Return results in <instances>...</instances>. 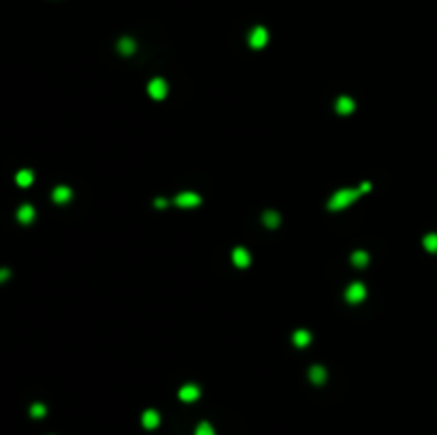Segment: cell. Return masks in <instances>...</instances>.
Listing matches in <instances>:
<instances>
[{"label": "cell", "instance_id": "277c9868", "mask_svg": "<svg viewBox=\"0 0 437 435\" xmlns=\"http://www.w3.org/2000/svg\"><path fill=\"white\" fill-rule=\"evenodd\" d=\"M147 94H149L154 100H162V98L168 94V83H166L162 77H154V79L147 83Z\"/></svg>", "mask_w": 437, "mask_h": 435}, {"label": "cell", "instance_id": "4fadbf2b", "mask_svg": "<svg viewBox=\"0 0 437 435\" xmlns=\"http://www.w3.org/2000/svg\"><path fill=\"white\" fill-rule=\"evenodd\" d=\"M309 341H312V333H309V331H305V329L294 331V335H292V343L297 346V348H305V346H309Z\"/></svg>", "mask_w": 437, "mask_h": 435}, {"label": "cell", "instance_id": "7a4b0ae2", "mask_svg": "<svg viewBox=\"0 0 437 435\" xmlns=\"http://www.w3.org/2000/svg\"><path fill=\"white\" fill-rule=\"evenodd\" d=\"M248 43H250L252 49H262L267 43H269V32H267V28H264V26L252 28V32H250V37H248Z\"/></svg>", "mask_w": 437, "mask_h": 435}, {"label": "cell", "instance_id": "9c48e42d", "mask_svg": "<svg viewBox=\"0 0 437 435\" xmlns=\"http://www.w3.org/2000/svg\"><path fill=\"white\" fill-rule=\"evenodd\" d=\"M51 198L58 203V205H64V203H68L73 198V190H70L68 186H55L53 192H51Z\"/></svg>", "mask_w": 437, "mask_h": 435}, {"label": "cell", "instance_id": "5bb4252c", "mask_svg": "<svg viewBox=\"0 0 437 435\" xmlns=\"http://www.w3.org/2000/svg\"><path fill=\"white\" fill-rule=\"evenodd\" d=\"M350 263L354 265L356 269L367 267V265H369V254L365 252V250H356V252H352V256H350Z\"/></svg>", "mask_w": 437, "mask_h": 435}, {"label": "cell", "instance_id": "e0dca14e", "mask_svg": "<svg viewBox=\"0 0 437 435\" xmlns=\"http://www.w3.org/2000/svg\"><path fill=\"white\" fill-rule=\"evenodd\" d=\"M262 222L267 228H277L279 226V213L277 211H264L262 213Z\"/></svg>", "mask_w": 437, "mask_h": 435}, {"label": "cell", "instance_id": "ffe728a7", "mask_svg": "<svg viewBox=\"0 0 437 435\" xmlns=\"http://www.w3.org/2000/svg\"><path fill=\"white\" fill-rule=\"evenodd\" d=\"M194 435H216V431H214V427H211L209 423H201L199 427H196Z\"/></svg>", "mask_w": 437, "mask_h": 435}, {"label": "cell", "instance_id": "44dd1931", "mask_svg": "<svg viewBox=\"0 0 437 435\" xmlns=\"http://www.w3.org/2000/svg\"><path fill=\"white\" fill-rule=\"evenodd\" d=\"M9 275H11L9 269H0V284H3L5 280H9Z\"/></svg>", "mask_w": 437, "mask_h": 435}, {"label": "cell", "instance_id": "8fae6325", "mask_svg": "<svg viewBox=\"0 0 437 435\" xmlns=\"http://www.w3.org/2000/svg\"><path fill=\"white\" fill-rule=\"evenodd\" d=\"M309 380H312V384H316V386H322L327 382V369L322 365H312L309 367Z\"/></svg>", "mask_w": 437, "mask_h": 435}, {"label": "cell", "instance_id": "52a82bcc", "mask_svg": "<svg viewBox=\"0 0 437 435\" xmlns=\"http://www.w3.org/2000/svg\"><path fill=\"white\" fill-rule=\"evenodd\" d=\"M201 397V388L196 386V384H184L179 388V399L181 401H186V403H192Z\"/></svg>", "mask_w": 437, "mask_h": 435}, {"label": "cell", "instance_id": "30bf717a", "mask_svg": "<svg viewBox=\"0 0 437 435\" xmlns=\"http://www.w3.org/2000/svg\"><path fill=\"white\" fill-rule=\"evenodd\" d=\"M141 423H143V427L145 429H149V431H154L158 425H160V414L156 412V410H145L143 412V416H141Z\"/></svg>", "mask_w": 437, "mask_h": 435}, {"label": "cell", "instance_id": "2e32d148", "mask_svg": "<svg viewBox=\"0 0 437 435\" xmlns=\"http://www.w3.org/2000/svg\"><path fill=\"white\" fill-rule=\"evenodd\" d=\"M15 182H17V186H22V188H28V186H32V182H34V173L30 171V169H22L17 175H15Z\"/></svg>", "mask_w": 437, "mask_h": 435}, {"label": "cell", "instance_id": "3957f363", "mask_svg": "<svg viewBox=\"0 0 437 435\" xmlns=\"http://www.w3.org/2000/svg\"><path fill=\"white\" fill-rule=\"evenodd\" d=\"M365 297H367V288H365L363 282H354L350 284L348 290H346V301L352 303V305H356V303H363Z\"/></svg>", "mask_w": 437, "mask_h": 435}, {"label": "cell", "instance_id": "ba28073f", "mask_svg": "<svg viewBox=\"0 0 437 435\" xmlns=\"http://www.w3.org/2000/svg\"><path fill=\"white\" fill-rule=\"evenodd\" d=\"M354 109H356V103H354V100H352L350 96H339V98H337L335 111L339 113V115H350Z\"/></svg>", "mask_w": 437, "mask_h": 435}, {"label": "cell", "instance_id": "ac0fdd59", "mask_svg": "<svg viewBox=\"0 0 437 435\" xmlns=\"http://www.w3.org/2000/svg\"><path fill=\"white\" fill-rule=\"evenodd\" d=\"M422 245H425V250H427V252L437 254V233H429V235H425V239H422Z\"/></svg>", "mask_w": 437, "mask_h": 435}, {"label": "cell", "instance_id": "7402d4cb", "mask_svg": "<svg viewBox=\"0 0 437 435\" xmlns=\"http://www.w3.org/2000/svg\"><path fill=\"white\" fill-rule=\"evenodd\" d=\"M154 205L162 209V207H166V205H168V203H166V198H156V201H154Z\"/></svg>", "mask_w": 437, "mask_h": 435}, {"label": "cell", "instance_id": "603a6c76", "mask_svg": "<svg viewBox=\"0 0 437 435\" xmlns=\"http://www.w3.org/2000/svg\"><path fill=\"white\" fill-rule=\"evenodd\" d=\"M369 190H371V184L369 182H363L360 184V192H369Z\"/></svg>", "mask_w": 437, "mask_h": 435}, {"label": "cell", "instance_id": "8992f818", "mask_svg": "<svg viewBox=\"0 0 437 435\" xmlns=\"http://www.w3.org/2000/svg\"><path fill=\"white\" fill-rule=\"evenodd\" d=\"M250 263H252V256H250V252L245 248H235L233 250V265L237 269H248Z\"/></svg>", "mask_w": 437, "mask_h": 435}, {"label": "cell", "instance_id": "5b68a950", "mask_svg": "<svg viewBox=\"0 0 437 435\" xmlns=\"http://www.w3.org/2000/svg\"><path fill=\"white\" fill-rule=\"evenodd\" d=\"M175 205L177 207H181V209H192V207H199L201 205V196L196 194V192H179L177 196H175Z\"/></svg>", "mask_w": 437, "mask_h": 435}, {"label": "cell", "instance_id": "7c38bea8", "mask_svg": "<svg viewBox=\"0 0 437 435\" xmlns=\"http://www.w3.org/2000/svg\"><path fill=\"white\" fill-rule=\"evenodd\" d=\"M118 51H120L122 56H132V53L137 51V43H135V39H130V37L120 39V41H118Z\"/></svg>", "mask_w": 437, "mask_h": 435}, {"label": "cell", "instance_id": "6da1fadb", "mask_svg": "<svg viewBox=\"0 0 437 435\" xmlns=\"http://www.w3.org/2000/svg\"><path fill=\"white\" fill-rule=\"evenodd\" d=\"M360 194H363V192H360V188H344V190H337V192L329 198L327 207H329L331 211L346 209V207H350L352 203H354Z\"/></svg>", "mask_w": 437, "mask_h": 435}, {"label": "cell", "instance_id": "d6986e66", "mask_svg": "<svg viewBox=\"0 0 437 435\" xmlns=\"http://www.w3.org/2000/svg\"><path fill=\"white\" fill-rule=\"evenodd\" d=\"M47 414V408L43 403H32V408H30V416L32 418H43Z\"/></svg>", "mask_w": 437, "mask_h": 435}, {"label": "cell", "instance_id": "9a60e30c", "mask_svg": "<svg viewBox=\"0 0 437 435\" xmlns=\"http://www.w3.org/2000/svg\"><path fill=\"white\" fill-rule=\"evenodd\" d=\"M34 215H36V211H34L32 205H22V207L17 209V220H20L22 224H30V222L34 220Z\"/></svg>", "mask_w": 437, "mask_h": 435}]
</instances>
